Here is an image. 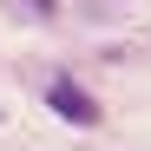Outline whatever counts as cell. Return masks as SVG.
I'll return each mask as SVG.
<instances>
[{
	"mask_svg": "<svg viewBox=\"0 0 151 151\" xmlns=\"http://www.w3.org/2000/svg\"><path fill=\"white\" fill-rule=\"evenodd\" d=\"M46 105H53L66 125H86V132H92L99 118H105V112H99V99H92L79 79H66V72H53V86H46Z\"/></svg>",
	"mask_w": 151,
	"mask_h": 151,
	"instance_id": "6da1fadb",
	"label": "cell"
}]
</instances>
